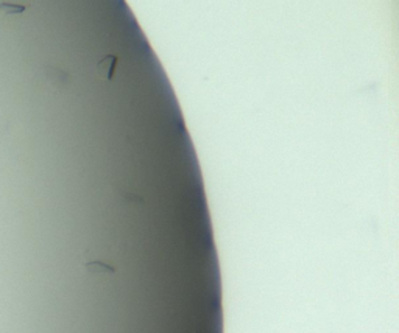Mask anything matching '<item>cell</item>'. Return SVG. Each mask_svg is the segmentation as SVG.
<instances>
[{
    "label": "cell",
    "instance_id": "1",
    "mask_svg": "<svg viewBox=\"0 0 399 333\" xmlns=\"http://www.w3.org/2000/svg\"><path fill=\"white\" fill-rule=\"evenodd\" d=\"M117 61H119V58L116 55H108V56H104L101 61H98V64H97L98 76L111 81L114 78V73H116Z\"/></svg>",
    "mask_w": 399,
    "mask_h": 333
},
{
    "label": "cell",
    "instance_id": "2",
    "mask_svg": "<svg viewBox=\"0 0 399 333\" xmlns=\"http://www.w3.org/2000/svg\"><path fill=\"white\" fill-rule=\"evenodd\" d=\"M27 10L25 5H17V4H10V2H2L0 4V13L7 16H14V14H22Z\"/></svg>",
    "mask_w": 399,
    "mask_h": 333
}]
</instances>
